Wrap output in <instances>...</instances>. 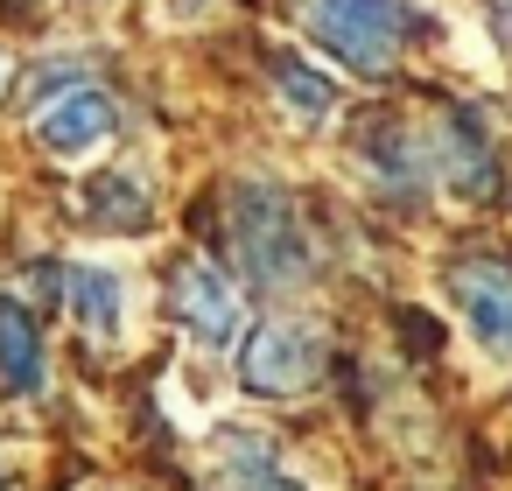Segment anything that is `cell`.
I'll use <instances>...</instances> for the list:
<instances>
[{
    "label": "cell",
    "mask_w": 512,
    "mask_h": 491,
    "mask_svg": "<svg viewBox=\"0 0 512 491\" xmlns=\"http://www.w3.org/2000/svg\"><path fill=\"white\" fill-rule=\"evenodd\" d=\"M225 239L239 260V281L260 295H281L309 274V232H302V204L267 183V176H239L225 197Z\"/></svg>",
    "instance_id": "6da1fadb"
},
{
    "label": "cell",
    "mask_w": 512,
    "mask_h": 491,
    "mask_svg": "<svg viewBox=\"0 0 512 491\" xmlns=\"http://www.w3.org/2000/svg\"><path fill=\"white\" fill-rule=\"evenodd\" d=\"M302 29L351 71L379 78L400 64L407 36H414V8L407 0H302Z\"/></svg>",
    "instance_id": "7a4b0ae2"
},
{
    "label": "cell",
    "mask_w": 512,
    "mask_h": 491,
    "mask_svg": "<svg viewBox=\"0 0 512 491\" xmlns=\"http://www.w3.org/2000/svg\"><path fill=\"white\" fill-rule=\"evenodd\" d=\"M323 358H330V344H323L316 323L274 316L239 344V386L260 393V400H295V393H309L323 379Z\"/></svg>",
    "instance_id": "3957f363"
},
{
    "label": "cell",
    "mask_w": 512,
    "mask_h": 491,
    "mask_svg": "<svg viewBox=\"0 0 512 491\" xmlns=\"http://www.w3.org/2000/svg\"><path fill=\"white\" fill-rule=\"evenodd\" d=\"M449 295H456L463 330L491 358H512V253H456L449 260Z\"/></svg>",
    "instance_id": "277c9868"
},
{
    "label": "cell",
    "mask_w": 512,
    "mask_h": 491,
    "mask_svg": "<svg viewBox=\"0 0 512 491\" xmlns=\"http://www.w3.org/2000/svg\"><path fill=\"white\" fill-rule=\"evenodd\" d=\"M169 309H176V323H183V330H190L204 351L239 344V316H246V302H239L232 274H218L211 260H183V267H176Z\"/></svg>",
    "instance_id": "5b68a950"
},
{
    "label": "cell",
    "mask_w": 512,
    "mask_h": 491,
    "mask_svg": "<svg viewBox=\"0 0 512 491\" xmlns=\"http://www.w3.org/2000/svg\"><path fill=\"white\" fill-rule=\"evenodd\" d=\"M113 127H120V106H113L99 85H71V92H57V99L36 113V141H43L50 155H64V162L106 148Z\"/></svg>",
    "instance_id": "8992f818"
},
{
    "label": "cell",
    "mask_w": 512,
    "mask_h": 491,
    "mask_svg": "<svg viewBox=\"0 0 512 491\" xmlns=\"http://www.w3.org/2000/svg\"><path fill=\"white\" fill-rule=\"evenodd\" d=\"M351 162H358L372 183H386V190H421V176L435 169V155L414 141V127H407V120H372V127L358 134Z\"/></svg>",
    "instance_id": "52a82bcc"
},
{
    "label": "cell",
    "mask_w": 512,
    "mask_h": 491,
    "mask_svg": "<svg viewBox=\"0 0 512 491\" xmlns=\"http://www.w3.org/2000/svg\"><path fill=\"white\" fill-rule=\"evenodd\" d=\"M211 491H302V484L281 470V456H274L267 435L225 428L218 449H211Z\"/></svg>",
    "instance_id": "ba28073f"
},
{
    "label": "cell",
    "mask_w": 512,
    "mask_h": 491,
    "mask_svg": "<svg viewBox=\"0 0 512 491\" xmlns=\"http://www.w3.org/2000/svg\"><path fill=\"white\" fill-rule=\"evenodd\" d=\"M43 330L36 316L15 302V295H0V386L8 393H43Z\"/></svg>",
    "instance_id": "9c48e42d"
},
{
    "label": "cell",
    "mask_w": 512,
    "mask_h": 491,
    "mask_svg": "<svg viewBox=\"0 0 512 491\" xmlns=\"http://www.w3.org/2000/svg\"><path fill=\"white\" fill-rule=\"evenodd\" d=\"M267 78H274L281 106H288V113H295L302 127H316V120H330V113H337V85H330L323 71H309L302 57L274 50V57H267Z\"/></svg>",
    "instance_id": "30bf717a"
},
{
    "label": "cell",
    "mask_w": 512,
    "mask_h": 491,
    "mask_svg": "<svg viewBox=\"0 0 512 491\" xmlns=\"http://www.w3.org/2000/svg\"><path fill=\"white\" fill-rule=\"evenodd\" d=\"M435 169L442 176H456V190H491V141H484V127L470 120V113H449L442 120V155H435Z\"/></svg>",
    "instance_id": "8fae6325"
},
{
    "label": "cell",
    "mask_w": 512,
    "mask_h": 491,
    "mask_svg": "<svg viewBox=\"0 0 512 491\" xmlns=\"http://www.w3.org/2000/svg\"><path fill=\"white\" fill-rule=\"evenodd\" d=\"M71 309H78V323H85L99 344H113V337H120V309H127L120 274H113V267H78V274H71Z\"/></svg>",
    "instance_id": "7c38bea8"
},
{
    "label": "cell",
    "mask_w": 512,
    "mask_h": 491,
    "mask_svg": "<svg viewBox=\"0 0 512 491\" xmlns=\"http://www.w3.org/2000/svg\"><path fill=\"white\" fill-rule=\"evenodd\" d=\"M85 218L106 225V232H134V225H148V190H141L134 176H92Z\"/></svg>",
    "instance_id": "4fadbf2b"
},
{
    "label": "cell",
    "mask_w": 512,
    "mask_h": 491,
    "mask_svg": "<svg viewBox=\"0 0 512 491\" xmlns=\"http://www.w3.org/2000/svg\"><path fill=\"white\" fill-rule=\"evenodd\" d=\"M491 29H498V43L512 50V0H491Z\"/></svg>",
    "instance_id": "5bb4252c"
},
{
    "label": "cell",
    "mask_w": 512,
    "mask_h": 491,
    "mask_svg": "<svg viewBox=\"0 0 512 491\" xmlns=\"http://www.w3.org/2000/svg\"><path fill=\"white\" fill-rule=\"evenodd\" d=\"M0 78H8V57H0Z\"/></svg>",
    "instance_id": "9a60e30c"
}]
</instances>
